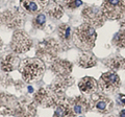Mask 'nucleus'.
I'll return each instance as SVG.
<instances>
[{
	"label": "nucleus",
	"mask_w": 125,
	"mask_h": 117,
	"mask_svg": "<svg viewBox=\"0 0 125 117\" xmlns=\"http://www.w3.org/2000/svg\"><path fill=\"white\" fill-rule=\"evenodd\" d=\"M97 34L95 28L86 23L76 27L73 33V42L79 49L89 51L95 46Z\"/></svg>",
	"instance_id": "f257e3e1"
},
{
	"label": "nucleus",
	"mask_w": 125,
	"mask_h": 117,
	"mask_svg": "<svg viewBox=\"0 0 125 117\" xmlns=\"http://www.w3.org/2000/svg\"><path fill=\"white\" fill-rule=\"evenodd\" d=\"M44 70L45 65L39 58L25 59L19 65V71L25 81H34L40 80L44 73Z\"/></svg>",
	"instance_id": "f03ea898"
},
{
	"label": "nucleus",
	"mask_w": 125,
	"mask_h": 117,
	"mask_svg": "<svg viewBox=\"0 0 125 117\" xmlns=\"http://www.w3.org/2000/svg\"><path fill=\"white\" fill-rule=\"evenodd\" d=\"M65 99V93H60L53 90L49 86L47 88H41L34 94V101L38 105L45 108H49L55 106L60 101Z\"/></svg>",
	"instance_id": "7ed1b4c3"
},
{
	"label": "nucleus",
	"mask_w": 125,
	"mask_h": 117,
	"mask_svg": "<svg viewBox=\"0 0 125 117\" xmlns=\"http://www.w3.org/2000/svg\"><path fill=\"white\" fill-rule=\"evenodd\" d=\"M60 48V44L55 39L48 38L41 41L38 44L36 54L40 60H44L46 62H52L53 60L56 59Z\"/></svg>",
	"instance_id": "20e7f679"
},
{
	"label": "nucleus",
	"mask_w": 125,
	"mask_h": 117,
	"mask_svg": "<svg viewBox=\"0 0 125 117\" xmlns=\"http://www.w3.org/2000/svg\"><path fill=\"white\" fill-rule=\"evenodd\" d=\"M100 9L107 19H121L125 16V0H104Z\"/></svg>",
	"instance_id": "39448f33"
},
{
	"label": "nucleus",
	"mask_w": 125,
	"mask_h": 117,
	"mask_svg": "<svg viewBox=\"0 0 125 117\" xmlns=\"http://www.w3.org/2000/svg\"><path fill=\"white\" fill-rule=\"evenodd\" d=\"M25 15L22 9H12L4 10L0 14V24L6 26L10 29H16L23 25Z\"/></svg>",
	"instance_id": "423d86ee"
},
{
	"label": "nucleus",
	"mask_w": 125,
	"mask_h": 117,
	"mask_svg": "<svg viewBox=\"0 0 125 117\" xmlns=\"http://www.w3.org/2000/svg\"><path fill=\"white\" fill-rule=\"evenodd\" d=\"M32 46V41L22 30H16L12 37L10 48L17 54H25Z\"/></svg>",
	"instance_id": "0eeeda50"
},
{
	"label": "nucleus",
	"mask_w": 125,
	"mask_h": 117,
	"mask_svg": "<svg viewBox=\"0 0 125 117\" xmlns=\"http://www.w3.org/2000/svg\"><path fill=\"white\" fill-rule=\"evenodd\" d=\"M81 15L85 22L94 28L102 26L105 21V17L103 16L101 9H97L96 6H86L82 9Z\"/></svg>",
	"instance_id": "6e6552de"
},
{
	"label": "nucleus",
	"mask_w": 125,
	"mask_h": 117,
	"mask_svg": "<svg viewBox=\"0 0 125 117\" xmlns=\"http://www.w3.org/2000/svg\"><path fill=\"white\" fill-rule=\"evenodd\" d=\"M99 87L104 92H113L117 90L121 85L119 75L115 71H109L103 73L99 80Z\"/></svg>",
	"instance_id": "1a4fd4ad"
},
{
	"label": "nucleus",
	"mask_w": 125,
	"mask_h": 117,
	"mask_svg": "<svg viewBox=\"0 0 125 117\" xmlns=\"http://www.w3.org/2000/svg\"><path fill=\"white\" fill-rule=\"evenodd\" d=\"M90 106L93 110L101 114H106L113 110V101L109 97L100 93H94L92 95Z\"/></svg>",
	"instance_id": "9d476101"
},
{
	"label": "nucleus",
	"mask_w": 125,
	"mask_h": 117,
	"mask_svg": "<svg viewBox=\"0 0 125 117\" xmlns=\"http://www.w3.org/2000/svg\"><path fill=\"white\" fill-rule=\"evenodd\" d=\"M19 101L15 96L0 93V115H14L18 108Z\"/></svg>",
	"instance_id": "9b49d317"
},
{
	"label": "nucleus",
	"mask_w": 125,
	"mask_h": 117,
	"mask_svg": "<svg viewBox=\"0 0 125 117\" xmlns=\"http://www.w3.org/2000/svg\"><path fill=\"white\" fill-rule=\"evenodd\" d=\"M73 65L71 62L62 59H55L51 62L50 69L57 77L58 76H69L72 72Z\"/></svg>",
	"instance_id": "f8f14e48"
},
{
	"label": "nucleus",
	"mask_w": 125,
	"mask_h": 117,
	"mask_svg": "<svg viewBox=\"0 0 125 117\" xmlns=\"http://www.w3.org/2000/svg\"><path fill=\"white\" fill-rule=\"evenodd\" d=\"M49 0H20L21 8L29 14H38L43 10Z\"/></svg>",
	"instance_id": "ddd939ff"
},
{
	"label": "nucleus",
	"mask_w": 125,
	"mask_h": 117,
	"mask_svg": "<svg viewBox=\"0 0 125 117\" xmlns=\"http://www.w3.org/2000/svg\"><path fill=\"white\" fill-rule=\"evenodd\" d=\"M36 113H37V109L33 102L23 100L19 102L18 108H17L14 115L16 117H34Z\"/></svg>",
	"instance_id": "4468645a"
},
{
	"label": "nucleus",
	"mask_w": 125,
	"mask_h": 117,
	"mask_svg": "<svg viewBox=\"0 0 125 117\" xmlns=\"http://www.w3.org/2000/svg\"><path fill=\"white\" fill-rule=\"evenodd\" d=\"M54 107L55 109H54L53 117H74L75 113L72 109L70 100L64 99V100L56 104Z\"/></svg>",
	"instance_id": "2eb2a0df"
},
{
	"label": "nucleus",
	"mask_w": 125,
	"mask_h": 117,
	"mask_svg": "<svg viewBox=\"0 0 125 117\" xmlns=\"http://www.w3.org/2000/svg\"><path fill=\"white\" fill-rule=\"evenodd\" d=\"M70 104L75 114H81V113L86 112L91 108L90 101L83 96H76L70 99Z\"/></svg>",
	"instance_id": "dca6fc26"
},
{
	"label": "nucleus",
	"mask_w": 125,
	"mask_h": 117,
	"mask_svg": "<svg viewBox=\"0 0 125 117\" xmlns=\"http://www.w3.org/2000/svg\"><path fill=\"white\" fill-rule=\"evenodd\" d=\"M19 63H20V60L18 58V55L14 54H8L5 56H3L1 60V69L5 72H10L18 67Z\"/></svg>",
	"instance_id": "f3484780"
},
{
	"label": "nucleus",
	"mask_w": 125,
	"mask_h": 117,
	"mask_svg": "<svg viewBox=\"0 0 125 117\" xmlns=\"http://www.w3.org/2000/svg\"><path fill=\"white\" fill-rule=\"evenodd\" d=\"M73 81H74V80H73L70 75L69 76H58V77L56 76V80L50 85V87L56 92L65 93L67 88L71 86L73 84Z\"/></svg>",
	"instance_id": "a211bd4d"
},
{
	"label": "nucleus",
	"mask_w": 125,
	"mask_h": 117,
	"mask_svg": "<svg viewBox=\"0 0 125 117\" xmlns=\"http://www.w3.org/2000/svg\"><path fill=\"white\" fill-rule=\"evenodd\" d=\"M44 9L46 10V14L48 16L55 19H60L64 14V8L61 4V2L55 1V0H49L48 4Z\"/></svg>",
	"instance_id": "6ab92c4d"
},
{
	"label": "nucleus",
	"mask_w": 125,
	"mask_h": 117,
	"mask_svg": "<svg viewBox=\"0 0 125 117\" xmlns=\"http://www.w3.org/2000/svg\"><path fill=\"white\" fill-rule=\"evenodd\" d=\"M77 64L82 68H92L97 64V60L90 51H83L78 56Z\"/></svg>",
	"instance_id": "aec40b11"
},
{
	"label": "nucleus",
	"mask_w": 125,
	"mask_h": 117,
	"mask_svg": "<svg viewBox=\"0 0 125 117\" xmlns=\"http://www.w3.org/2000/svg\"><path fill=\"white\" fill-rule=\"evenodd\" d=\"M97 87H98V83L96 81V80L90 76H86L81 79L78 84V88L81 92H85V93L95 92L97 90Z\"/></svg>",
	"instance_id": "412c9836"
},
{
	"label": "nucleus",
	"mask_w": 125,
	"mask_h": 117,
	"mask_svg": "<svg viewBox=\"0 0 125 117\" xmlns=\"http://www.w3.org/2000/svg\"><path fill=\"white\" fill-rule=\"evenodd\" d=\"M104 64L110 68L113 71H117V70L125 69V59L120 55L112 56V58L107 59L106 61H104Z\"/></svg>",
	"instance_id": "4be33fe9"
},
{
	"label": "nucleus",
	"mask_w": 125,
	"mask_h": 117,
	"mask_svg": "<svg viewBox=\"0 0 125 117\" xmlns=\"http://www.w3.org/2000/svg\"><path fill=\"white\" fill-rule=\"evenodd\" d=\"M57 33H58V37H60L61 41L64 44L68 45L71 41V27L68 25V24H61L58 26V29H57Z\"/></svg>",
	"instance_id": "5701e85b"
},
{
	"label": "nucleus",
	"mask_w": 125,
	"mask_h": 117,
	"mask_svg": "<svg viewBox=\"0 0 125 117\" xmlns=\"http://www.w3.org/2000/svg\"><path fill=\"white\" fill-rule=\"evenodd\" d=\"M113 44L117 46L118 48H124L125 47V29L120 30L115 35L113 38Z\"/></svg>",
	"instance_id": "b1692460"
},
{
	"label": "nucleus",
	"mask_w": 125,
	"mask_h": 117,
	"mask_svg": "<svg viewBox=\"0 0 125 117\" xmlns=\"http://www.w3.org/2000/svg\"><path fill=\"white\" fill-rule=\"evenodd\" d=\"M45 24H46V17L43 14H39L32 19V25L34 28L42 29V28H44Z\"/></svg>",
	"instance_id": "393cba45"
},
{
	"label": "nucleus",
	"mask_w": 125,
	"mask_h": 117,
	"mask_svg": "<svg viewBox=\"0 0 125 117\" xmlns=\"http://www.w3.org/2000/svg\"><path fill=\"white\" fill-rule=\"evenodd\" d=\"M82 4V1L81 0H67L66 1V6L70 9H75L79 8Z\"/></svg>",
	"instance_id": "a878e982"
},
{
	"label": "nucleus",
	"mask_w": 125,
	"mask_h": 117,
	"mask_svg": "<svg viewBox=\"0 0 125 117\" xmlns=\"http://www.w3.org/2000/svg\"><path fill=\"white\" fill-rule=\"evenodd\" d=\"M118 102H119V105L124 106L125 105V95L120 94L119 96H118Z\"/></svg>",
	"instance_id": "bb28decb"
},
{
	"label": "nucleus",
	"mask_w": 125,
	"mask_h": 117,
	"mask_svg": "<svg viewBox=\"0 0 125 117\" xmlns=\"http://www.w3.org/2000/svg\"><path fill=\"white\" fill-rule=\"evenodd\" d=\"M120 117H125V110H122L120 112Z\"/></svg>",
	"instance_id": "cd10ccee"
},
{
	"label": "nucleus",
	"mask_w": 125,
	"mask_h": 117,
	"mask_svg": "<svg viewBox=\"0 0 125 117\" xmlns=\"http://www.w3.org/2000/svg\"><path fill=\"white\" fill-rule=\"evenodd\" d=\"M2 46H3V43H2V40L0 39V50L2 49Z\"/></svg>",
	"instance_id": "c85d7f7f"
},
{
	"label": "nucleus",
	"mask_w": 125,
	"mask_h": 117,
	"mask_svg": "<svg viewBox=\"0 0 125 117\" xmlns=\"http://www.w3.org/2000/svg\"><path fill=\"white\" fill-rule=\"evenodd\" d=\"M121 26H122V27H125V21H123V22L121 23Z\"/></svg>",
	"instance_id": "c756f323"
},
{
	"label": "nucleus",
	"mask_w": 125,
	"mask_h": 117,
	"mask_svg": "<svg viewBox=\"0 0 125 117\" xmlns=\"http://www.w3.org/2000/svg\"><path fill=\"white\" fill-rule=\"evenodd\" d=\"M55 1H58V2H62V1H67V0H55Z\"/></svg>",
	"instance_id": "7c9ffc66"
}]
</instances>
